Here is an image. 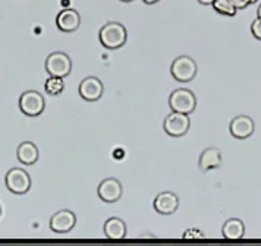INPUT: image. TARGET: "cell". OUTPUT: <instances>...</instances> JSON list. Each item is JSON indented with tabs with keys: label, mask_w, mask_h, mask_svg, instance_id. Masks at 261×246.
Returning <instances> with one entry per match:
<instances>
[{
	"label": "cell",
	"mask_w": 261,
	"mask_h": 246,
	"mask_svg": "<svg viewBox=\"0 0 261 246\" xmlns=\"http://www.w3.org/2000/svg\"><path fill=\"white\" fill-rule=\"evenodd\" d=\"M78 93L81 95V98H84L85 101H98L103 94H105V85L103 82L100 81L95 76H87L84 78L80 87H78Z\"/></svg>",
	"instance_id": "9"
},
{
	"label": "cell",
	"mask_w": 261,
	"mask_h": 246,
	"mask_svg": "<svg viewBox=\"0 0 261 246\" xmlns=\"http://www.w3.org/2000/svg\"><path fill=\"white\" fill-rule=\"evenodd\" d=\"M222 163H223V158H222L220 150L216 147H210L201 152V155L198 158V169H200V172L205 173L213 169H219Z\"/></svg>",
	"instance_id": "14"
},
{
	"label": "cell",
	"mask_w": 261,
	"mask_h": 246,
	"mask_svg": "<svg viewBox=\"0 0 261 246\" xmlns=\"http://www.w3.org/2000/svg\"><path fill=\"white\" fill-rule=\"evenodd\" d=\"M213 9L220 15H226V16H235L238 9L229 2V0H214V3L212 5Z\"/></svg>",
	"instance_id": "19"
},
{
	"label": "cell",
	"mask_w": 261,
	"mask_h": 246,
	"mask_svg": "<svg viewBox=\"0 0 261 246\" xmlns=\"http://www.w3.org/2000/svg\"><path fill=\"white\" fill-rule=\"evenodd\" d=\"M169 107L172 112L191 115L197 107V97L191 90L178 88L169 97Z\"/></svg>",
	"instance_id": "3"
},
{
	"label": "cell",
	"mask_w": 261,
	"mask_h": 246,
	"mask_svg": "<svg viewBox=\"0 0 261 246\" xmlns=\"http://www.w3.org/2000/svg\"><path fill=\"white\" fill-rule=\"evenodd\" d=\"M56 25L62 33H75L81 26V15L76 9L66 8L58 13Z\"/></svg>",
	"instance_id": "12"
},
{
	"label": "cell",
	"mask_w": 261,
	"mask_h": 246,
	"mask_svg": "<svg viewBox=\"0 0 261 246\" xmlns=\"http://www.w3.org/2000/svg\"><path fill=\"white\" fill-rule=\"evenodd\" d=\"M251 33H252V35H254L257 40H260L261 41V19L260 18H257L254 22L251 23Z\"/></svg>",
	"instance_id": "20"
},
{
	"label": "cell",
	"mask_w": 261,
	"mask_h": 246,
	"mask_svg": "<svg viewBox=\"0 0 261 246\" xmlns=\"http://www.w3.org/2000/svg\"><path fill=\"white\" fill-rule=\"evenodd\" d=\"M103 232L105 236L110 240H120V239H125V236L128 233V229H126V223L123 222L122 218L118 217H110L105 222L103 226Z\"/></svg>",
	"instance_id": "15"
},
{
	"label": "cell",
	"mask_w": 261,
	"mask_h": 246,
	"mask_svg": "<svg viewBox=\"0 0 261 246\" xmlns=\"http://www.w3.org/2000/svg\"><path fill=\"white\" fill-rule=\"evenodd\" d=\"M0 215H2V205H0Z\"/></svg>",
	"instance_id": "28"
},
{
	"label": "cell",
	"mask_w": 261,
	"mask_h": 246,
	"mask_svg": "<svg viewBox=\"0 0 261 246\" xmlns=\"http://www.w3.org/2000/svg\"><path fill=\"white\" fill-rule=\"evenodd\" d=\"M76 224V215L71 210H60L50 218V229L55 233H69Z\"/></svg>",
	"instance_id": "10"
},
{
	"label": "cell",
	"mask_w": 261,
	"mask_h": 246,
	"mask_svg": "<svg viewBox=\"0 0 261 246\" xmlns=\"http://www.w3.org/2000/svg\"><path fill=\"white\" fill-rule=\"evenodd\" d=\"M257 18H260L261 19V5L258 6V11H257Z\"/></svg>",
	"instance_id": "25"
},
{
	"label": "cell",
	"mask_w": 261,
	"mask_h": 246,
	"mask_svg": "<svg viewBox=\"0 0 261 246\" xmlns=\"http://www.w3.org/2000/svg\"><path fill=\"white\" fill-rule=\"evenodd\" d=\"M255 130V123L249 116L245 115H239V116L233 117L230 125H229V132L235 140L244 141L248 140L249 136L254 133Z\"/></svg>",
	"instance_id": "11"
},
{
	"label": "cell",
	"mask_w": 261,
	"mask_h": 246,
	"mask_svg": "<svg viewBox=\"0 0 261 246\" xmlns=\"http://www.w3.org/2000/svg\"><path fill=\"white\" fill-rule=\"evenodd\" d=\"M222 236L226 240H239L245 236V224L239 218H229L222 226Z\"/></svg>",
	"instance_id": "17"
},
{
	"label": "cell",
	"mask_w": 261,
	"mask_h": 246,
	"mask_svg": "<svg viewBox=\"0 0 261 246\" xmlns=\"http://www.w3.org/2000/svg\"><path fill=\"white\" fill-rule=\"evenodd\" d=\"M44 90L48 95H60L65 90V82H63V78H59V76H50L48 75L47 81L44 84Z\"/></svg>",
	"instance_id": "18"
},
{
	"label": "cell",
	"mask_w": 261,
	"mask_h": 246,
	"mask_svg": "<svg viewBox=\"0 0 261 246\" xmlns=\"http://www.w3.org/2000/svg\"><path fill=\"white\" fill-rule=\"evenodd\" d=\"M190 115H185V113L172 112L163 120V130L169 136H173V138H180V136L187 135L190 130Z\"/></svg>",
	"instance_id": "6"
},
{
	"label": "cell",
	"mask_w": 261,
	"mask_h": 246,
	"mask_svg": "<svg viewBox=\"0 0 261 246\" xmlns=\"http://www.w3.org/2000/svg\"><path fill=\"white\" fill-rule=\"evenodd\" d=\"M6 187L15 195H24L31 189V177L21 167H13L5 176Z\"/></svg>",
	"instance_id": "7"
},
{
	"label": "cell",
	"mask_w": 261,
	"mask_h": 246,
	"mask_svg": "<svg viewBox=\"0 0 261 246\" xmlns=\"http://www.w3.org/2000/svg\"><path fill=\"white\" fill-rule=\"evenodd\" d=\"M184 239H202L204 237V234L200 230H197V229H190V230H187L184 236H182Z\"/></svg>",
	"instance_id": "21"
},
{
	"label": "cell",
	"mask_w": 261,
	"mask_h": 246,
	"mask_svg": "<svg viewBox=\"0 0 261 246\" xmlns=\"http://www.w3.org/2000/svg\"><path fill=\"white\" fill-rule=\"evenodd\" d=\"M123 194V187L122 183L115 177H107L105 180L100 182V185L97 187V195L103 202L107 204H113L118 202L120 197Z\"/></svg>",
	"instance_id": "8"
},
{
	"label": "cell",
	"mask_w": 261,
	"mask_h": 246,
	"mask_svg": "<svg viewBox=\"0 0 261 246\" xmlns=\"http://www.w3.org/2000/svg\"><path fill=\"white\" fill-rule=\"evenodd\" d=\"M120 2H123V3H130V2H134V0H120Z\"/></svg>",
	"instance_id": "26"
},
{
	"label": "cell",
	"mask_w": 261,
	"mask_h": 246,
	"mask_svg": "<svg viewBox=\"0 0 261 246\" xmlns=\"http://www.w3.org/2000/svg\"><path fill=\"white\" fill-rule=\"evenodd\" d=\"M154 211L160 215H170L173 212H176L179 208V198L176 194L166 190L162 192L155 197L154 202H153Z\"/></svg>",
	"instance_id": "13"
},
{
	"label": "cell",
	"mask_w": 261,
	"mask_h": 246,
	"mask_svg": "<svg viewBox=\"0 0 261 246\" xmlns=\"http://www.w3.org/2000/svg\"><path fill=\"white\" fill-rule=\"evenodd\" d=\"M257 2H258V0H251V5H252V3H257Z\"/></svg>",
	"instance_id": "27"
},
{
	"label": "cell",
	"mask_w": 261,
	"mask_h": 246,
	"mask_svg": "<svg viewBox=\"0 0 261 246\" xmlns=\"http://www.w3.org/2000/svg\"><path fill=\"white\" fill-rule=\"evenodd\" d=\"M198 3H201V5H213L214 0H198Z\"/></svg>",
	"instance_id": "23"
},
{
	"label": "cell",
	"mask_w": 261,
	"mask_h": 246,
	"mask_svg": "<svg viewBox=\"0 0 261 246\" xmlns=\"http://www.w3.org/2000/svg\"><path fill=\"white\" fill-rule=\"evenodd\" d=\"M46 108L44 97L38 91L30 90L21 94L19 97V110L28 117H38Z\"/></svg>",
	"instance_id": "5"
},
{
	"label": "cell",
	"mask_w": 261,
	"mask_h": 246,
	"mask_svg": "<svg viewBox=\"0 0 261 246\" xmlns=\"http://www.w3.org/2000/svg\"><path fill=\"white\" fill-rule=\"evenodd\" d=\"M145 5H154L157 2H160V0H143Z\"/></svg>",
	"instance_id": "24"
},
{
	"label": "cell",
	"mask_w": 261,
	"mask_h": 246,
	"mask_svg": "<svg viewBox=\"0 0 261 246\" xmlns=\"http://www.w3.org/2000/svg\"><path fill=\"white\" fill-rule=\"evenodd\" d=\"M44 66H46V72L50 76L66 78L72 72V60L66 53L55 51V53L48 54Z\"/></svg>",
	"instance_id": "4"
},
{
	"label": "cell",
	"mask_w": 261,
	"mask_h": 246,
	"mask_svg": "<svg viewBox=\"0 0 261 246\" xmlns=\"http://www.w3.org/2000/svg\"><path fill=\"white\" fill-rule=\"evenodd\" d=\"M229 2L237 8L238 11H239V9H245L247 6L251 5V0H229Z\"/></svg>",
	"instance_id": "22"
},
{
	"label": "cell",
	"mask_w": 261,
	"mask_h": 246,
	"mask_svg": "<svg viewBox=\"0 0 261 246\" xmlns=\"http://www.w3.org/2000/svg\"><path fill=\"white\" fill-rule=\"evenodd\" d=\"M16 157H18V161L25 166H33L38 161V157H40V152L38 148L34 142H30V141H24L19 144L18 150H16Z\"/></svg>",
	"instance_id": "16"
},
{
	"label": "cell",
	"mask_w": 261,
	"mask_h": 246,
	"mask_svg": "<svg viewBox=\"0 0 261 246\" xmlns=\"http://www.w3.org/2000/svg\"><path fill=\"white\" fill-rule=\"evenodd\" d=\"M170 73L175 81L191 82L198 73V65L190 56H179L172 62Z\"/></svg>",
	"instance_id": "2"
},
{
	"label": "cell",
	"mask_w": 261,
	"mask_h": 246,
	"mask_svg": "<svg viewBox=\"0 0 261 246\" xmlns=\"http://www.w3.org/2000/svg\"><path fill=\"white\" fill-rule=\"evenodd\" d=\"M98 40L107 50H118L125 46L128 40V31L120 22H107L100 28Z\"/></svg>",
	"instance_id": "1"
}]
</instances>
